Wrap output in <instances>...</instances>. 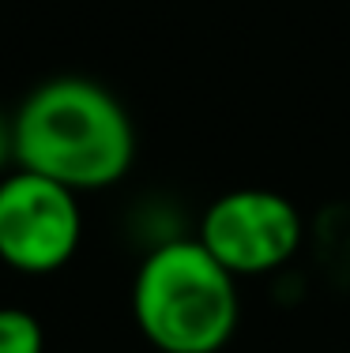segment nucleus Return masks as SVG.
Returning <instances> with one entry per match:
<instances>
[{"label":"nucleus","mask_w":350,"mask_h":353,"mask_svg":"<svg viewBox=\"0 0 350 353\" xmlns=\"http://www.w3.org/2000/svg\"><path fill=\"white\" fill-rule=\"evenodd\" d=\"M46 334L27 308H0V353H41Z\"/></svg>","instance_id":"39448f33"},{"label":"nucleus","mask_w":350,"mask_h":353,"mask_svg":"<svg viewBox=\"0 0 350 353\" xmlns=\"http://www.w3.org/2000/svg\"><path fill=\"white\" fill-rule=\"evenodd\" d=\"M15 162L72 192L110 188L136 158L132 117L95 79L61 75L30 90L12 117Z\"/></svg>","instance_id":"f257e3e1"},{"label":"nucleus","mask_w":350,"mask_h":353,"mask_svg":"<svg viewBox=\"0 0 350 353\" xmlns=\"http://www.w3.org/2000/svg\"><path fill=\"white\" fill-rule=\"evenodd\" d=\"M237 279L200 241H166L139 263L132 312L162 353H215L237 327Z\"/></svg>","instance_id":"f03ea898"},{"label":"nucleus","mask_w":350,"mask_h":353,"mask_svg":"<svg viewBox=\"0 0 350 353\" xmlns=\"http://www.w3.org/2000/svg\"><path fill=\"white\" fill-rule=\"evenodd\" d=\"M76 192L19 170L0 181V259L23 274L61 271L79 245Z\"/></svg>","instance_id":"7ed1b4c3"},{"label":"nucleus","mask_w":350,"mask_h":353,"mask_svg":"<svg viewBox=\"0 0 350 353\" xmlns=\"http://www.w3.org/2000/svg\"><path fill=\"white\" fill-rule=\"evenodd\" d=\"M15 158V136H12V121L0 117V165Z\"/></svg>","instance_id":"423d86ee"},{"label":"nucleus","mask_w":350,"mask_h":353,"mask_svg":"<svg viewBox=\"0 0 350 353\" xmlns=\"http://www.w3.org/2000/svg\"><path fill=\"white\" fill-rule=\"evenodd\" d=\"M196 241L233 279L268 274L302 245V214L279 192L233 188L207 207Z\"/></svg>","instance_id":"20e7f679"}]
</instances>
